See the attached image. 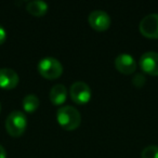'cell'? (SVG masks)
<instances>
[{"label": "cell", "instance_id": "6da1fadb", "mask_svg": "<svg viewBox=\"0 0 158 158\" xmlns=\"http://www.w3.org/2000/svg\"><path fill=\"white\" fill-rule=\"evenodd\" d=\"M56 119L59 125L67 131L77 129L81 123L80 113L74 106L65 105L59 108L56 113Z\"/></svg>", "mask_w": 158, "mask_h": 158}, {"label": "cell", "instance_id": "7a4b0ae2", "mask_svg": "<svg viewBox=\"0 0 158 158\" xmlns=\"http://www.w3.org/2000/svg\"><path fill=\"white\" fill-rule=\"evenodd\" d=\"M27 127V119L24 113L20 110H13L8 115L6 119V129L11 136H20L24 133Z\"/></svg>", "mask_w": 158, "mask_h": 158}, {"label": "cell", "instance_id": "3957f363", "mask_svg": "<svg viewBox=\"0 0 158 158\" xmlns=\"http://www.w3.org/2000/svg\"><path fill=\"white\" fill-rule=\"evenodd\" d=\"M38 70L40 75L47 79H56L63 73V66L61 62L55 57H44L38 63Z\"/></svg>", "mask_w": 158, "mask_h": 158}, {"label": "cell", "instance_id": "277c9868", "mask_svg": "<svg viewBox=\"0 0 158 158\" xmlns=\"http://www.w3.org/2000/svg\"><path fill=\"white\" fill-rule=\"evenodd\" d=\"M141 34L144 37L157 39L158 38V13H151L145 15L139 25Z\"/></svg>", "mask_w": 158, "mask_h": 158}, {"label": "cell", "instance_id": "5b68a950", "mask_svg": "<svg viewBox=\"0 0 158 158\" xmlns=\"http://www.w3.org/2000/svg\"><path fill=\"white\" fill-rule=\"evenodd\" d=\"M69 94L72 100L77 104H86L91 99V89L86 82L76 81L70 86Z\"/></svg>", "mask_w": 158, "mask_h": 158}, {"label": "cell", "instance_id": "8992f818", "mask_svg": "<svg viewBox=\"0 0 158 158\" xmlns=\"http://www.w3.org/2000/svg\"><path fill=\"white\" fill-rule=\"evenodd\" d=\"M88 22L93 29L99 31H106L110 26V18L107 12L103 10H94L88 16Z\"/></svg>", "mask_w": 158, "mask_h": 158}, {"label": "cell", "instance_id": "52a82bcc", "mask_svg": "<svg viewBox=\"0 0 158 158\" xmlns=\"http://www.w3.org/2000/svg\"><path fill=\"white\" fill-rule=\"evenodd\" d=\"M140 66L143 72L152 76H158V53L148 51L140 57Z\"/></svg>", "mask_w": 158, "mask_h": 158}, {"label": "cell", "instance_id": "ba28073f", "mask_svg": "<svg viewBox=\"0 0 158 158\" xmlns=\"http://www.w3.org/2000/svg\"><path fill=\"white\" fill-rule=\"evenodd\" d=\"M115 66L118 69V72L123 73L125 75H130L135 72L136 62L133 56H131L128 53H121L115 60Z\"/></svg>", "mask_w": 158, "mask_h": 158}, {"label": "cell", "instance_id": "9c48e42d", "mask_svg": "<svg viewBox=\"0 0 158 158\" xmlns=\"http://www.w3.org/2000/svg\"><path fill=\"white\" fill-rule=\"evenodd\" d=\"M20 78L18 73L9 67L0 68V88L13 89L18 86Z\"/></svg>", "mask_w": 158, "mask_h": 158}, {"label": "cell", "instance_id": "30bf717a", "mask_svg": "<svg viewBox=\"0 0 158 158\" xmlns=\"http://www.w3.org/2000/svg\"><path fill=\"white\" fill-rule=\"evenodd\" d=\"M50 101L54 105H62L64 102L66 101V98H67V91L64 85L57 84L55 86H53L50 90Z\"/></svg>", "mask_w": 158, "mask_h": 158}, {"label": "cell", "instance_id": "8fae6325", "mask_svg": "<svg viewBox=\"0 0 158 158\" xmlns=\"http://www.w3.org/2000/svg\"><path fill=\"white\" fill-rule=\"evenodd\" d=\"M26 10L34 16H42L48 11V3L42 0H31L26 5Z\"/></svg>", "mask_w": 158, "mask_h": 158}, {"label": "cell", "instance_id": "7c38bea8", "mask_svg": "<svg viewBox=\"0 0 158 158\" xmlns=\"http://www.w3.org/2000/svg\"><path fill=\"white\" fill-rule=\"evenodd\" d=\"M39 99L35 94H27L23 99V108L26 113H34L39 106Z\"/></svg>", "mask_w": 158, "mask_h": 158}, {"label": "cell", "instance_id": "4fadbf2b", "mask_svg": "<svg viewBox=\"0 0 158 158\" xmlns=\"http://www.w3.org/2000/svg\"><path fill=\"white\" fill-rule=\"evenodd\" d=\"M142 158H158V146L157 145H148L142 151Z\"/></svg>", "mask_w": 158, "mask_h": 158}, {"label": "cell", "instance_id": "5bb4252c", "mask_svg": "<svg viewBox=\"0 0 158 158\" xmlns=\"http://www.w3.org/2000/svg\"><path fill=\"white\" fill-rule=\"evenodd\" d=\"M146 82V78L143 74H136L132 78V84L136 87V88H142Z\"/></svg>", "mask_w": 158, "mask_h": 158}, {"label": "cell", "instance_id": "9a60e30c", "mask_svg": "<svg viewBox=\"0 0 158 158\" xmlns=\"http://www.w3.org/2000/svg\"><path fill=\"white\" fill-rule=\"evenodd\" d=\"M6 38H7V33H6V29L3 28L1 25H0V44H2L5 42Z\"/></svg>", "mask_w": 158, "mask_h": 158}, {"label": "cell", "instance_id": "2e32d148", "mask_svg": "<svg viewBox=\"0 0 158 158\" xmlns=\"http://www.w3.org/2000/svg\"><path fill=\"white\" fill-rule=\"evenodd\" d=\"M0 158H7V153L2 145H0Z\"/></svg>", "mask_w": 158, "mask_h": 158}, {"label": "cell", "instance_id": "e0dca14e", "mask_svg": "<svg viewBox=\"0 0 158 158\" xmlns=\"http://www.w3.org/2000/svg\"><path fill=\"white\" fill-rule=\"evenodd\" d=\"M0 110H1V105H0Z\"/></svg>", "mask_w": 158, "mask_h": 158}]
</instances>
